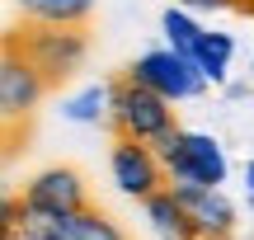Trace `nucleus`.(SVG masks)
Wrapping results in <instances>:
<instances>
[{
  "mask_svg": "<svg viewBox=\"0 0 254 240\" xmlns=\"http://www.w3.org/2000/svg\"><path fill=\"white\" fill-rule=\"evenodd\" d=\"M165 160V175L170 184H202V188H221L231 175L226 151L212 132H193V127H170L160 141H155Z\"/></svg>",
  "mask_w": 254,
  "mask_h": 240,
  "instance_id": "f257e3e1",
  "label": "nucleus"
},
{
  "mask_svg": "<svg viewBox=\"0 0 254 240\" xmlns=\"http://www.w3.org/2000/svg\"><path fill=\"white\" fill-rule=\"evenodd\" d=\"M109 127L118 132V137H136V141H160L170 127H179L174 122V104L165 99V94H155L151 85L141 80H118L113 85V113H109Z\"/></svg>",
  "mask_w": 254,
  "mask_h": 240,
  "instance_id": "f03ea898",
  "label": "nucleus"
},
{
  "mask_svg": "<svg viewBox=\"0 0 254 240\" xmlns=\"http://www.w3.org/2000/svg\"><path fill=\"white\" fill-rule=\"evenodd\" d=\"M19 47H24L28 61L47 75V85L71 80V75L85 66V57H90L85 24H33L24 38H19Z\"/></svg>",
  "mask_w": 254,
  "mask_h": 240,
  "instance_id": "7ed1b4c3",
  "label": "nucleus"
},
{
  "mask_svg": "<svg viewBox=\"0 0 254 240\" xmlns=\"http://www.w3.org/2000/svg\"><path fill=\"white\" fill-rule=\"evenodd\" d=\"M132 80L151 85L155 94H165L170 104H184V99H198L202 90H207V75L198 71V61H193L189 52H174L170 43L165 47H151V52H141L132 61Z\"/></svg>",
  "mask_w": 254,
  "mask_h": 240,
  "instance_id": "20e7f679",
  "label": "nucleus"
},
{
  "mask_svg": "<svg viewBox=\"0 0 254 240\" xmlns=\"http://www.w3.org/2000/svg\"><path fill=\"white\" fill-rule=\"evenodd\" d=\"M109 175H113V184H118V193L136 198V203H146L151 193H160V188L170 184L160 151H155L151 141H136V137H118V141H113Z\"/></svg>",
  "mask_w": 254,
  "mask_h": 240,
  "instance_id": "39448f33",
  "label": "nucleus"
},
{
  "mask_svg": "<svg viewBox=\"0 0 254 240\" xmlns=\"http://www.w3.org/2000/svg\"><path fill=\"white\" fill-rule=\"evenodd\" d=\"M19 240H127V231L85 203L75 212H24Z\"/></svg>",
  "mask_w": 254,
  "mask_h": 240,
  "instance_id": "423d86ee",
  "label": "nucleus"
},
{
  "mask_svg": "<svg viewBox=\"0 0 254 240\" xmlns=\"http://www.w3.org/2000/svg\"><path fill=\"white\" fill-rule=\"evenodd\" d=\"M43 94H47V75L28 61L19 43H5V57H0V113H5V122L14 127L19 118H28L43 104Z\"/></svg>",
  "mask_w": 254,
  "mask_h": 240,
  "instance_id": "0eeeda50",
  "label": "nucleus"
},
{
  "mask_svg": "<svg viewBox=\"0 0 254 240\" xmlns=\"http://www.w3.org/2000/svg\"><path fill=\"white\" fill-rule=\"evenodd\" d=\"M189 217V236L193 240H231L236 231V203L221 188H202V184H174Z\"/></svg>",
  "mask_w": 254,
  "mask_h": 240,
  "instance_id": "6e6552de",
  "label": "nucleus"
},
{
  "mask_svg": "<svg viewBox=\"0 0 254 240\" xmlns=\"http://www.w3.org/2000/svg\"><path fill=\"white\" fill-rule=\"evenodd\" d=\"M19 203H24V212H75V207H85V179L71 165H47L24 184Z\"/></svg>",
  "mask_w": 254,
  "mask_h": 240,
  "instance_id": "1a4fd4ad",
  "label": "nucleus"
},
{
  "mask_svg": "<svg viewBox=\"0 0 254 240\" xmlns=\"http://www.w3.org/2000/svg\"><path fill=\"white\" fill-rule=\"evenodd\" d=\"M141 207H146V222H151V231L160 240L189 236V217H184V203H179V193H174V184H165L160 193H151Z\"/></svg>",
  "mask_w": 254,
  "mask_h": 240,
  "instance_id": "9d476101",
  "label": "nucleus"
},
{
  "mask_svg": "<svg viewBox=\"0 0 254 240\" xmlns=\"http://www.w3.org/2000/svg\"><path fill=\"white\" fill-rule=\"evenodd\" d=\"M231 57H236V38L231 33H202L198 47H193V61H198V71L207 75V85H226Z\"/></svg>",
  "mask_w": 254,
  "mask_h": 240,
  "instance_id": "9b49d317",
  "label": "nucleus"
},
{
  "mask_svg": "<svg viewBox=\"0 0 254 240\" xmlns=\"http://www.w3.org/2000/svg\"><path fill=\"white\" fill-rule=\"evenodd\" d=\"M109 113H113V85H85V90H75L71 99L62 104V118L66 122H109Z\"/></svg>",
  "mask_w": 254,
  "mask_h": 240,
  "instance_id": "f8f14e48",
  "label": "nucleus"
},
{
  "mask_svg": "<svg viewBox=\"0 0 254 240\" xmlns=\"http://www.w3.org/2000/svg\"><path fill=\"white\" fill-rule=\"evenodd\" d=\"M28 24H85L94 0H14Z\"/></svg>",
  "mask_w": 254,
  "mask_h": 240,
  "instance_id": "ddd939ff",
  "label": "nucleus"
},
{
  "mask_svg": "<svg viewBox=\"0 0 254 240\" xmlns=\"http://www.w3.org/2000/svg\"><path fill=\"white\" fill-rule=\"evenodd\" d=\"M160 33H165V43H170L174 52H189V57H193V47H198V38L207 33V28L198 24L193 9L174 5V9H165V14H160Z\"/></svg>",
  "mask_w": 254,
  "mask_h": 240,
  "instance_id": "4468645a",
  "label": "nucleus"
},
{
  "mask_svg": "<svg viewBox=\"0 0 254 240\" xmlns=\"http://www.w3.org/2000/svg\"><path fill=\"white\" fill-rule=\"evenodd\" d=\"M193 14H226V9H254V0H174Z\"/></svg>",
  "mask_w": 254,
  "mask_h": 240,
  "instance_id": "2eb2a0df",
  "label": "nucleus"
},
{
  "mask_svg": "<svg viewBox=\"0 0 254 240\" xmlns=\"http://www.w3.org/2000/svg\"><path fill=\"white\" fill-rule=\"evenodd\" d=\"M245 188H250V198H254V160H245Z\"/></svg>",
  "mask_w": 254,
  "mask_h": 240,
  "instance_id": "dca6fc26",
  "label": "nucleus"
},
{
  "mask_svg": "<svg viewBox=\"0 0 254 240\" xmlns=\"http://www.w3.org/2000/svg\"><path fill=\"white\" fill-rule=\"evenodd\" d=\"M179 240H193V236H179Z\"/></svg>",
  "mask_w": 254,
  "mask_h": 240,
  "instance_id": "f3484780",
  "label": "nucleus"
}]
</instances>
